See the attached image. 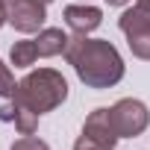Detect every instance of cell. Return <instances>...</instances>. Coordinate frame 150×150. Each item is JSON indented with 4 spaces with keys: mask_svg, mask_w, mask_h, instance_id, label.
Returning a JSON list of instances; mask_svg holds the SVG:
<instances>
[{
    "mask_svg": "<svg viewBox=\"0 0 150 150\" xmlns=\"http://www.w3.org/2000/svg\"><path fill=\"white\" fill-rule=\"evenodd\" d=\"M68 65L77 71V77L86 88H112L124 80L127 65L118 53V47L106 38H88V35H74L65 50Z\"/></svg>",
    "mask_w": 150,
    "mask_h": 150,
    "instance_id": "obj_1",
    "label": "cell"
},
{
    "mask_svg": "<svg viewBox=\"0 0 150 150\" xmlns=\"http://www.w3.org/2000/svg\"><path fill=\"white\" fill-rule=\"evenodd\" d=\"M15 100H21L24 106H30L35 115H47L53 109H59L68 100V80L56 68H38L30 71L27 77L18 83Z\"/></svg>",
    "mask_w": 150,
    "mask_h": 150,
    "instance_id": "obj_2",
    "label": "cell"
},
{
    "mask_svg": "<svg viewBox=\"0 0 150 150\" xmlns=\"http://www.w3.org/2000/svg\"><path fill=\"white\" fill-rule=\"evenodd\" d=\"M115 144H118V132L112 127L109 109L100 106L86 118L83 132L74 141V150H115Z\"/></svg>",
    "mask_w": 150,
    "mask_h": 150,
    "instance_id": "obj_3",
    "label": "cell"
},
{
    "mask_svg": "<svg viewBox=\"0 0 150 150\" xmlns=\"http://www.w3.org/2000/svg\"><path fill=\"white\" fill-rule=\"evenodd\" d=\"M109 118L118 138H135L150 127V109L135 97H121L115 106H109Z\"/></svg>",
    "mask_w": 150,
    "mask_h": 150,
    "instance_id": "obj_4",
    "label": "cell"
},
{
    "mask_svg": "<svg viewBox=\"0 0 150 150\" xmlns=\"http://www.w3.org/2000/svg\"><path fill=\"white\" fill-rule=\"evenodd\" d=\"M118 30L127 35V44H129L132 56L150 62V12H144L138 6L124 9L121 18H118Z\"/></svg>",
    "mask_w": 150,
    "mask_h": 150,
    "instance_id": "obj_5",
    "label": "cell"
},
{
    "mask_svg": "<svg viewBox=\"0 0 150 150\" xmlns=\"http://www.w3.org/2000/svg\"><path fill=\"white\" fill-rule=\"evenodd\" d=\"M44 21H47V3H41V0H15L9 6V24L24 35L41 33Z\"/></svg>",
    "mask_w": 150,
    "mask_h": 150,
    "instance_id": "obj_6",
    "label": "cell"
},
{
    "mask_svg": "<svg viewBox=\"0 0 150 150\" xmlns=\"http://www.w3.org/2000/svg\"><path fill=\"white\" fill-rule=\"evenodd\" d=\"M62 18H65L68 30H74L77 35H88L103 24V9L91 6V3H71L62 9Z\"/></svg>",
    "mask_w": 150,
    "mask_h": 150,
    "instance_id": "obj_7",
    "label": "cell"
},
{
    "mask_svg": "<svg viewBox=\"0 0 150 150\" xmlns=\"http://www.w3.org/2000/svg\"><path fill=\"white\" fill-rule=\"evenodd\" d=\"M38 118H41V115H35L30 106H24V103L15 100V97H12V103L0 106V121L15 124V129H18L21 135H35V129H38Z\"/></svg>",
    "mask_w": 150,
    "mask_h": 150,
    "instance_id": "obj_8",
    "label": "cell"
},
{
    "mask_svg": "<svg viewBox=\"0 0 150 150\" xmlns=\"http://www.w3.org/2000/svg\"><path fill=\"white\" fill-rule=\"evenodd\" d=\"M68 44H71V35H68L65 30H59V27H44V30L35 35L38 56H44V59H50V56H65Z\"/></svg>",
    "mask_w": 150,
    "mask_h": 150,
    "instance_id": "obj_9",
    "label": "cell"
},
{
    "mask_svg": "<svg viewBox=\"0 0 150 150\" xmlns=\"http://www.w3.org/2000/svg\"><path fill=\"white\" fill-rule=\"evenodd\" d=\"M9 59L15 68H33L35 59H38V47H35V38H24V41H15L12 50H9Z\"/></svg>",
    "mask_w": 150,
    "mask_h": 150,
    "instance_id": "obj_10",
    "label": "cell"
},
{
    "mask_svg": "<svg viewBox=\"0 0 150 150\" xmlns=\"http://www.w3.org/2000/svg\"><path fill=\"white\" fill-rule=\"evenodd\" d=\"M15 91H18V83H15V74L9 71V65L6 62H0V97H15Z\"/></svg>",
    "mask_w": 150,
    "mask_h": 150,
    "instance_id": "obj_11",
    "label": "cell"
},
{
    "mask_svg": "<svg viewBox=\"0 0 150 150\" xmlns=\"http://www.w3.org/2000/svg\"><path fill=\"white\" fill-rule=\"evenodd\" d=\"M9 150H50V144L41 141V138H35V135H24V138H18Z\"/></svg>",
    "mask_w": 150,
    "mask_h": 150,
    "instance_id": "obj_12",
    "label": "cell"
},
{
    "mask_svg": "<svg viewBox=\"0 0 150 150\" xmlns=\"http://www.w3.org/2000/svg\"><path fill=\"white\" fill-rule=\"evenodd\" d=\"M15 3V0H0V27L9 24V6Z\"/></svg>",
    "mask_w": 150,
    "mask_h": 150,
    "instance_id": "obj_13",
    "label": "cell"
},
{
    "mask_svg": "<svg viewBox=\"0 0 150 150\" xmlns=\"http://www.w3.org/2000/svg\"><path fill=\"white\" fill-rule=\"evenodd\" d=\"M135 6L144 9V12H150V0H135Z\"/></svg>",
    "mask_w": 150,
    "mask_h": 150,
    "instance_id": "obj_14",
    "label": "cell"
},
{
    "mask_svg": "<svg viewBox=\"0 0 150 150\" xmlns=\"http://www.w3.org/2000/svg\"><path fill=\"white\" fill-rule=\"evenodd\" d=\"M106 3H109V6H127L129 0H106Z\"/></svg>",
    "mask_w": 150,
    "mask_h": 150,
    "instance_id": "obj_15",
    "label": "cell"
},
{
    "mask_svg": "<svg viewBox=\"0 0 150 150\" xmlns=\"http://www.w3.org/2000/svg\"><path fill=\"white\" fill-rule=\"evenodd\" d=\"M41 3H53V0H41Z\"/></svg>",
    "mask_w": 150,
    "mask_h": 150,
    "instance_id": "obj_16",
    "label": "cell"
},
{
    "mask_svg": "<svg viewBox=\"0 0 150 150\" xmlns=\"http://www.w3.org/2000/svg\"><path fill=\"white\" fill-rule=\"evenodd\" d=\"M83 3H91V0H83Z\"/></svg>",
    "mask_w": 150,
    "mask_h": 150,
    "instance_id": "obj_17",
    "label": "cell"
}]
</instances>
